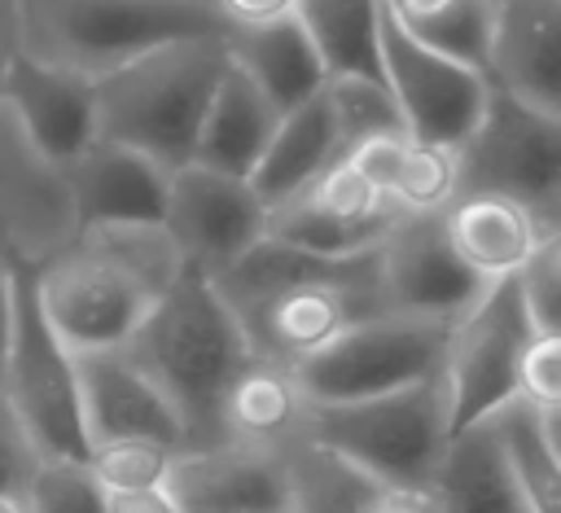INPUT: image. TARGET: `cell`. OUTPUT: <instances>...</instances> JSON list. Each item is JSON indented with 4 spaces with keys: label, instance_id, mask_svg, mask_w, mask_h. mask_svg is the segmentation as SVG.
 Masks as SVG:
<instances>
[{
    "label": "cell",
    "instance_id": "obj_32",
    "mask_svg": "<svg viewBox=\"0 0 561 513\" xmlns=\"http://www.w3.org/2000/svg\"><path fill=\"white\" fill-rule=\"evenodd\" d=\"M324 101H329V114L337 123V136H342L346 153L355 145L373 140V136L403 132L399 110L390 101V88L373 75H329L324 79Z\"/></svg>",
    "mask_w": 561,
    "mask_h": 513
},
{
    "label": "cell",
    "instance_id": "obj_9",
    "mask_svg": "<svg viewBox=\"0 0 561 513\" xmlns=\"http://www.w3.org/2000/svg\"><path fill=\"white\" fill-rule=\"evenodd\" d=\"M535 342L530 316L522 307L517 281H495L451 329L443 346V386L451 434L486 421L517 399L522 360Z\"/></svg>",
    "mask_w": 561,
    "mask_h": 513
},
{
    "label": "cell",
    "instance_id": "obj_45",
    "mask_svg": "<svg viewBox=\"0 0 561 513\" xmlns=\"http://www.w3.org/2000/svg\"><path fill=\"white\" fill-rule=\"evenodd\" d=\"M0 513H26L18 495H0Z\"/></svg>",
    "mask_w": 561,
    "mask_h": 513
},
{
    "label": "cell",
    "instance_id": "obj_3",
    "mask_svg": "<svg viewBox=\"0 0 561 513\" xmlns=\"http://www.w3.org/2000/svg\"><path fill=\"white\" fill-rule=\"evenodd\" d=\"M123 351L167 395L188 447L224 443L219 408L237 373L254 360V346L210 276L184 267Z\"/></svg>",
    "mask_w": 561,
    "mask_h": 513
},
{
    "label": "cell",
    "instance_id": "obj_19",
    "mask_svg": "<svg viewBox=\"0 0 561 513\" xmlns=\"http://www.w3.org/2000/svg\"><path fill=\"white\" fill-rule=\"evenodd\" d=\"M61 171H66V184H70V202H75L79 228L162 224L171 171H162L153 158L96 136Z\"/></svg>",
    "mask_w": 561,
    "mask_h": 513
},
{
    "label": "cell",
    "instance_id": "obj_17",
    "mask_svg": "<svg viewBox=\"0 0 561 513\" xmlns=\"http://www.w3.org/2000/svg\"><path fill=\"white\" fill-rule=\"evenodd\" d=\"M79 360V395H83V425L88 447L96 443H123L145 438L162 443L171 452H184V425L167 395L149 381V373L118 346V351H92Z\"/></svg>",
    "mask_w": 561,
    "mask_h": 513
},
{
    "label": "cell",
    "instance_id": "obj_28",
    "mask_svg": "<svg viewBox=\"0 0 561 513\" xmlns=\"http://www.w3.org/2000/svg\"><path fill=\"white\" fill-rule=\"evenodd\" d=\"M430 491L438 513H526L486 421L451 434Z\"/></svg>",
    "mask_w": 561,
    "mask_h": 513
},
{
    "label": "cell",
    "instance_id": "obj_24",
    "mask_svg": "<svg viewBox=\"0 0 561 513\" xmlns=\"http://www.w3.org/2000/svg\"><path fill=\"white\" fill-rule=\"evenodd\" d=\"M276 118H280V110L228 61V70L206 105V118H202V132L193 145V162L250 180L272 132H276Z\"/></svg>",
    "mask_w": 561,
    "mask_h": 513
},
{
    "label": "cell",
    "instance_id": "obj_7",
    "mask_svg": "<svg viewBox=\"0 0 561 513\" xmlns=\"http://www.w3.org/2000/svg\"><path fill=\"white\" fill-rule=\"evenodd\" d=\"M0 395L22 421L31 447L48 460H88V425L79 395V360L48 329L31 267L13 259V333Z\"/></svg>",
    "mask_w": 561,
    "mask_h": 513
},
{
    "label": "cell",
    "instance_id": "obj_12",
    "mask_svg": "<svg viewBox=\"0 0 561 513\" xmlns=\"http://www.w3.org/2000/svg\"><path fill=\"white\" fill-rule=\"evenodd\" d=\"M162 228L184 267L215 281L267 237V206L250 180L184 162L171 171Z\"/></svg>",
    "mask_w": 561,
    "mask_h": 513
},
{
    "label": "cell",
    "instance_id": "obj_8",
    "mask_svg": "<svg viewBox=\"0 0 561 513\" xmlns=\"http://www.w3.org/2000/svg\"><path fill=\"white\" fill-rule=\"evenodd\" d=\"M447 329L451 324L412 320L394 311L368 316L294 368L298 390L311 408H329L416 386L443 368Z\"/></svg>",
    "mask_w": 561,
    "mask_h": 513
},
{
    "label": "cell",
    "instance_id": "obj_40",
    "mask_svg": "<svg viewBox=\"0 0 561 513\" xmlns=\"http://www.w3.org/2000/svg\"><path fill=\"white\" fill-rule=\"evenodd\" d=\"M9 333H13V259L0 254V373L9 355Z\"/></svg>",
    "mask_w": 561,
    "mask_h": 513
},
{
    "label": "cell",
    "instance_id": "obj_37",
    "mask_svg": "<svg viewBox=\"0 0 561 513\" xmlns=\"http://www.w3.org/2000/svg\"><path fill=\"white\" fill-rule=\"evenodd\" d=\"M35 465H39V452L31 447L22 421L13 417V408L0 395V495H18L22 500Z\"/></svg>",
    "mask_w": 561,
    "mask_h": 513
},
{
    "label": "cell",
    "instance_id": "obj_38",
    "mask_svg": "<svg viewBox=\"0 0 561 513\" xmlns=\"http://www.w3.org/2000/svg\"><path fill=\"white\" fill-rule=\"evenodd\" d=\"M219 22L228 31L237 26H263V22H280V18H294L298 0H210Z\"/></svg>",
    "mask_w": 561,
    "mask_h": 513
},
{
    "label": "cell",
    "instance_id": "obj_1",
    "mask_svg": "<svg viewBox=\"0 0 561 513\" xmlns=\"http://www.w3.org/2000/svg\"><path fill=\"white\" fill-rule=\"evenodd\" d=\"M215 289L237 311L254 355L285 368H298L351 324L386 311L377 250L329 259L276 237H263L219 272Z\"/></svg>",
    "mask_w": 561,
    "mask_h": 513
},
{
    "label": "cell",
    "instance_id": "obj_11",
    "mask_svg": "<svg viewBox=\"0 0 561 513\" xmlns=\"http://www.w3.org/2000/svg\"><path fill=\"white\" fill-rule=\"evenodd\" d=\"M460 153V193L548 206L561 193V114H543L491 83V101Z\"/></svg>",
    "mask_w": 561,
    "mask_h": 513
},
{
    "label": "cell",
    "instance_id": "obj_35",
    "mask_svg": "<svg viewBox=\"0 0 561 513\" xmlns=\"http://www.w3.org/2000/svg\"><path fill=\"white\" fill-rule=\"evenodd\" d=\"M513 281H517L522 307L530 316V329L539 338H561V263H557L552 246L543 241Z\"/></svg>",
    "mask_w": 561,
    "mask_h": 513
},
{
    "label": "cell",
    "instance_id": "obj_27",
    "mask_svg": "<svg viewBox=\"0 0 561 513\" xmlns=\"http://www.w3.org/2000/svg\"><path fill=\"white\" fill-rule=\"evenodd\" d=\"M280 465H285L289 513H373L390 491L368 469H359L355 460H346L342 452L324 447L311 434L285 443Z\"/></svg>",
    "mask_w": 561,
    "mask_h": 513
},
{
    "label": "cell",
    "instance_id": "obj_5",
    "mask_svg": "<svg viewBox=\"0 0 561 513\" xmlns=\"http://www.w3.org/2000/svg\"><path fill=\"white\" fill-rule=\"evenodd\" d=\"M215 31H228L219 13L188 0H18V48L83 79H101L171 39Z\"/></svg>",
    "mask_w": 561,
    "mask_h": 513
},
{
    "label": "cell",
    "instance_id": "obj_15",
    "mask_svg": "<svg viewBox=\"0 0 561 513\" xmlns=\"http://www.w3.org/2000/svg\"><path fill=\"white\" fill-rule=\"evenodd\" d=\"M0 228L13 246L9 259L26 267H39L79 232L66 171L22 136V127L4 105H0Z\"/></svg>",
    "mask_w": 561,
    "mask_h": 513
},
{
    "label": "cell",
    "instance_id": "obj_39",
    "mask_svg": "<svg viewBox=\"0 0 561 513\" xmlns=\"http://www.w3.org/2000/svg\"><path fill=\"white\" fill-rule=\"evenodd\" d=\"M105 513H180V504L162 482L140 491H105Z\"/></svg>",
    "mask_w": 561,
    "mask_h": 513
},
{
    "label": "cell",
    "instance_id": "obj_26",
    "mask_svg": "<svg viewBox=\"0 0 561 513\" xmlns=\"http://www.w3.org/2000/svg\"><path fill=\"white\" fill-rule=\"evenodd\" d=\"M307 408L311 403L302 399L294 368L254 355L224 395L219 434H224V443L280 452L285 443H294L307 430Z\"/></svg>",
    "mask_w": 561,
    "mask_h": 513
},
{
    "label": "cell",
    "instance_id": "obj_25",
    "mask_svg": "<svg viewBox=\"0 0 561 513\" xmlns=\"http://www.w3.org/2000/svg\"><path fill=\"white\" fill-rule=\"evenodd\" d=\"M337 158H346V149H342L337 123L329 114L324 88H320L311 101H302L276 118V132H272L250 184L263 197V206L272 210L285 197H294L298 189H307L316 175H324Z\"/></svg>",
    "mask_w": 561,
    "mask_h": 513
},
{
    "label": "cell",
    "instance_id": "obj_43",
    "mask_svg": "<svg viewBox=\"0 0 561 513\" xmlns=\"http://www.w3.org/2000/svg\"><path fill=\"white\" fill-rule=\"evenodd\" d=\"M535 215H539V224H543V232H548V237H557V232H561V193H557V197H552L548 206H539Z\"/></svg>",
    "mask_w": 561,
    "mask_h": 513
},
{
    "label": "cell",
    "instance_id": "obj_36",
    "mask_svg": "<svg viewBox=\"0 0 561 513\" xmlns=\"http://www.w3.org/2000/svg\"><path fill=\"white\" fill-rule=\"evenodd\" d=\"M517 399H526L543 417L561 412V338H539L535 333V342H530V351L522 360Z\"/></svg>",
    "mask_w": 561,
    "mask_h": 513
},
{
    "label": "cell",
    "instance_id": "obj_10",
    "mask_svg": "<svg viewBox=\"0 0 561 513\" xmlns=\"http://www.w3.org/2000/svg\"><path fill=\"white\" fill-rule=\"evenodd\" d=\"M381 83L399 110L408 136L460 149L482 110L491 101V79L478 66H465L421 39H412L386 9H381Z\"/></svg>",
    "mask_w": 561,
    "mask_h": 513
},
{
    "label": "cell",
    "instance_id": "obj_21",
    "mask_svg": "<svg viewBox=\"0 0 561 513\" xmlns=\"http://www.w3.org/2000/svg\"><path fill=\"white\" fill-rule=\"evenodd\" d=\"M438 219L451 254L486 285L513 281L530 263V254L548 241L539 215L526 202L500 193H460Z\"/></svg>",
    "mask_w": 561,
    "mask_h": 513
},
{
    "label": "cell",
    "instance_id": "obj_22",
    "mask_svg": "<svg viewBox=\"0 0 561 513\" xmlns=\"http://www.w3.org/2000/svg\"><path fill=\"white\" fill-rule=\"evenodd\" d=\"M403 215H443L460 197V153L416 140L408 132H386L346 153Z\"/></svg>",
    "mask_w": 561,
    "mask_h": 513
},
{
    "label": "cell",
    "instance_id": "obj_34",
    "mask_svg": "<svg viewBox=\"0 0 561 513\" xmlns=\"http://www.w3.org/2000/svg\"><path fill=\"white\" fill-rule=\"evenodd\" d=\"M175 452L162 443L145 438H123V443H96L88 447V469L101 482V491H140V487H162L171 474Z\"/></svg>",
    "mask_w": 561,
    "mask_h": 513
},
{
    "label": "cell",
    "instance_id": "obj_20",
    "mask_svg": "<svg viewBox=\"0 0 561 513\" xmlns=\"http://www.w3.org/2000/svg\"><path fill=\"white\" fill-rule=\"evenodd\" d=\"M486 79L543 114H561V0H500Z\"/></svg>",
    "mask_w": 561,
    "mask_h": 513
},
{
    "label": "cell",
    "instance_id": "obj_6",
    "mask_svg": "<svg viewBox=\"0 0 561 513\" xmlns=\"http://www.w3.org/2000/svg\"><path fill=\"white\" fill-rule=\"evenodd\" d=\"M302 434L342 452L390 491H430L443 465V452L451 443L447 386L434 373L390 395L307 408Z\"/></svg>",
    "mask_w": 561,
    "mask_h": 513
},
{
    "label": "cell",
    "instance_id": "obj_31",
    "mask_svg": "<svg viewBox=\"0 0 561 513\" xmlns=\"http://www.w3.org/2000/svg\"><path fill=\"white\" fill-rule=\"evenodd\" d=\"M381 9L421 44L486 70L500 0H381Z\"/></svg>",
    "mask_w": 561,
    "mask_h": 513
},
{
    "label": "cell",
    "instance_id": "obj_14",
    "mask_svg": "<svg viewBox=\"0 0 561 513\" xmlns=\"http://www.w3.org/2000/svg\"><path fill=\"white\" fill-rule=\"evenodd\" d=\"M377 276L386 311L434 324H456L491 289L451 254L438 215H403L377 246Z\"/></svg>",
    "mask_w": 561,
    "mask_h": 513
},
{
    "label": "cell",
    "instance_id": "obj_33",
    "mask_svg": "<svg viewBox=\"0 0 561 513\" xmlns=\"http://www.w3.org/2000/svg\"><path fill=\"white\" fill-rule=\"evenodd\" d=\"M26 513H105V491L92 478L88 460H48L31 469V482L22 491Z\"/></svg>",
    "mask_w": 561,
    "mask_h": 513
},
{
    "label": "cell",
    "instance_id": "obj_16",
    "mask_svg": "<svg viewBox=\"0 0 561 513\" xmlns=\"http://www.w3.org/2000/svg\"><path fill=\"white\" fill-rule=\"evenodd\" d=\"M0 105L13 114L22 136L57 167L75 162L96 140V83L75 70L35 61L22 48L0 79Z\"/></svg>",
    "mask_w": 561,
    "mask_h": 513
},
{
    "label": "cell",
    "instance_id": "obj_44",
    "mask_svg": "<svg viewBox=\"0 0 561 513\" xmlns=\"http://www.w3.org/2000/svg\"><path fill=\"white\" fill-rule=\"evenodd\" d=\"M543 425H548V438H552V447H557V456H561V412H548Z\"/></svg>",
    "mask_w": 561,
    "mask_h": 513
},
{
    "label": "cell",
    "instance_id": "obj_4",
    "mask_svg": "<svg viewBox=\"0 0 561 513\" xmlns=\"http://www.w3.org/2000/svg\"><path fill=\"white\" fill-rule=\"evenodd\" d=\"M228 70L224 31L171 39L96 83V136L153 158L162 171L193 162L206 105Z\"/></svg>",
    "mask_w": 561,
    "mask_h": 513
},
{
    "label": "cell",
    "instance_id": "obj_30",
    "mask_svg": "<svg viewBox=\"0 0 561 513\" xmlns=\"http://www.w3.org/2000/svg\"><path fill=\"white\" fill-rule=\"evenodd\" d=\"M294 18L329 75L381 79V0H298Z\"/></svg>",
    "mask_w": 561,
    "mask_h": 513
},
{
    "label": "cell",
    "instance_id": "obj_18",
    "mask_svg": "<svg viewBox=\"0 0 561 513\" xmlns=\"http://www.w3.org/2000/svg\"><path fill=\"white\" fill-rule=\"evenodd\" d=\"M167 491L180 513H289L280 452L245 443L175 452Z\"/></svg>",
    "mask_w": 561,
    "mask_h": 513
},
{
    "label": "cell",
    "instance_id": "obj_13",
    "mask_svg": "<svg viewBox=\"0 0 561 513\" xmlns=\"http://www.w3.org/2000/svg\"><path fill=\"white\" fill-rule=\"evenodd\" d=\"M399 219L403 210L351 158H337L324 175L267 210V237L311 254L351 259L377 250Z\"/></svg>",
    "mask_w": 561,
    "mask_h": 513
},
{
    "label": "cell",
    "instance_id": "obj_41",
    "mask_svg": "<svg viewBox=\"0 0 561 513\" xmlns=\"http://www.w3.org/2000/svg\"><path fill=\"white\" fill-rule=\"evenodd\" d=\"M373 513H438V500L434 491H386Z\"/></svg>",
    "mask_w": 561,
    "mask_h": 513
},
{
    "label": "cell",
    "instance_id": "obj_42",
    "mask_svg": "<svg viewBox=\"0 0 561 513\" xmlns=\"http://www.w3.org/2000/svg\"><path fill=\"white\" fill-rule=\"evenodd\" d=\"M18 53V0H0V79Z\"/></svg>",
    "mask_w": 561,
    "mask_h": 513
},
{
    "label": "cell",
    "instance_id": "obj_2",
    "mask_svg": "<svg viewBox=\"0 0 561 513\" xmlns=\"http://www.w3.org/2000/svg\"><path fill=\"white\" fill-rule=\"evenodd\" d=\"M184 259L162 224L79 228L53 259L31 267L48 329L75 351H118L136 338Z\"/></svg>",
    "mask_w": 561,
    "mask_h": 513
},
{
    "label": "cell",
    "instance_id": "obj_29",
    "mask_svg": "<svg viewBox=\"0 0 561 513\" xmlns=\"http://www.w3.org/2000/svg\"><path fill=\"white\" fill-rule=\"evenodd\" d=\"M486 425L500 443V456L508 465L522 509L526 513H561V456L548 438L543 412L530 408L526 399H513L500 412H491Z\"/></svg>",
    "mask_w": 561,
    "mask_h": 513
},
{
    "label": "cell",
    "instance_id": "obj_23",
    "mask_svg": "<svg viewBox=\"0 0 561 513\" xmlns=\"http://www.w3.org/2000/svg\"><path fill=\"white\" fill-rule=\"evenodd\" d=\"M228 44V61L285 114L302 101H311L329 70L311 44V35L302 31L298 18H280V22H263V26H237L224 31Z\"/></svg>",
    "mask_w": 561,
    "mask_h": 513
},
{
    "label": "cell",
    "instance_id": "obj_46",
    "mask_svg": "<svg viewBox=\"0 0 561 513\" xmlns=\"http://www.w3.org/2000/svg\"><path fill=\"white\" fill-rule=\"evenodd\" d=\"M188 4H202V9H210V13H215V4H210V0H188Z\"/></svg>",
    "mask_w": 561,
    "mask_h": 513
}]
</instances>
